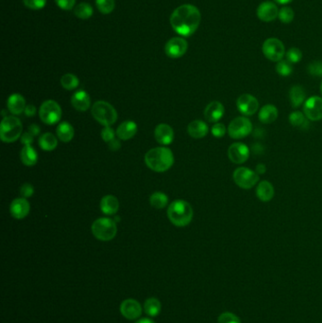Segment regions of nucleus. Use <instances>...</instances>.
<instances>
[{
    "mask_svg": "<svg viewBox=\"0 0 322 323\" xmlns=\"http://www.w3.org/2000/svg\"><path fill=\"white\" fill-rule=\"evenodd\" d=\"M277 73L282 77H288L291 75L293 72L291 62H288L287 60H282L278 62L276 65Z\"/></svg>",
    "mask_w": 322,
    "mask_h": 323,
    "instance_id": "obj_36",
    "label": "nucleus"
},
{
    "mask_svg": "<svg viewBox=\"0 0 322 323\" xmlns=\"http://www.w3.org/2000/svg\"><path fill=\"white\" fill-rule=\"evenodd\" d=\"M137 132V125L133 121H125L123 122L116 131L118 138L121 140H130L132 138Z\"/></svg>",
    "mask_w": 322,
    "mask_h": 323,
    "instance_id": "obj_25",
    "label": "nucleus"
},
{
    "mask_svg": "<svg viewBox=\"0 0 322 323\" xmlns=\"http://www.w3.org/2000/svg\"><path fill=\"white\" fill-rule=\"evenodd\" d=\"M115 131L111 127H105L101 131V137L104 142L110 143L115 139Z\"/></svg>",
    "mask_w": 322,
    "mask_h": 323,
    "instance_id": "obj_44",
    "label": "nucleus"
},
{
    "mask_svg": "<svg viewBox=\"0 0 322 323\" xmlns=\"http://www.w3.org/2000/svg\"><path fill=\"white\" fill-rule=\"evenodd\" d=\"M34 193V188L31 184H24L20 188V194L23 198H30Z\"/></svg>",
    "mask_w": 322,
    "mask_h": 323,
    "instance_id": "obj_46",
    "label": "nucleus"
},
{
    "mask_svg": "<svg viewBox=\"0 0 322 323\" xmlns=\"http://www.w3.org/2000/svg\"><path fill=\"white\" fill-rule=\"evenodd\" d=\"M226 127L222 123H215L212 127V134L216 138H221L226 133Z\"/></svg>",
    "mask_w": 322,
    "mask_h": 323,
    "instance_id": "obj_43",
    "label": "nucleus"
},
{
    "mask_svg": "<svg viewBox=\"0 0 322 323\" xmlns=\"http://www.w3.org/2000/svg\"><path fill=\"white\" fill-rule=\"evenodd\" d=\"M119 209V201L115 196L108 195L100 201V210L105 215H115Z\"/></svg>",
    "mask_w": 322,
    "mask_h": 323,
    "instance_id": "obj_23",
    "label": "nucleus"
},
{
    "mask_svg": "<svg viewBox=\"0 0 322 323\" xmlns=\"http://www.w3.org/2000/svg\"><path fill=\"white\" fill-rule=\"evenodd\" d=\"M236 106L243 116H251L258 111L259 101L250 94H243L236 100Z\"/></svg>",
    "mask_w": 322,
    "mask_h": 323,
    "instance_id": "obj_12",
    "label": "nucleus"
},
{
    "mask_svg": "<svg viewBox=\"0 0 322 323\" xmlns=\"http://www.w3.org/2000/svg\"><path fill=\"white\" fill-rule=\"evenodd\" d=\"M193 215L191 205L185 200H175L168 209L169 220L177 227H185L190 224Z\"/></svg>",
    "mask_w": 322,
    "mask_h": 323,
    "instance_id": "obj_3",
    "label": "nucleus"
},
{
    "mask_svg": "<svg viewBox=\"0 0 322 323\" xmlns=\"http://www.w3.org/2000/svg\"><path fill=\"white\" fill-rule=\"evenodd\" d=\"M9 111L14 115L22 114L26 109L25 99L19 94H13L7 101Z\"/></svg>",
    "mask_w": 322,
    "mask_h": 323,
    "instance_id": "obj_24",
    "label": "nucleus"
},
{
    "mask_svg": "<svg viewBox=\"0 0 322 323\" xmlns=\"http://www.w3.org/2000/svg\"><path fill=\"white\" fill-rule=\"evenodd\" d=\"M71 103L73 107L75 108L77 111L80 112H85L87 111L90 105H91V99L90 96L85 92L84 90L77 91L75 93L72 98H71Z\"/></svg>",
    "mask_w": 322,
    "mask_h": 323,
    "instance_id": "obj_20",
    "label": "nucleus"
},
{
    "mask_svg": "<svg viewBox=\"0 0 322 323\" xmlns=\"http://www.w3.org/2000/svg\"><path fill=\"white\" fill-rule=\"evenodd\" d=\"M33 137H34V136L31 134V132L26 131V132H24L22 136H21V142H22V144H24L25 146H29V145L32 144Z\"/></svg>",
    "mask_w": 322,
    "mask_h": 323,
    "instance_id": "obj_47",
    "label": "nucleus"
},
{
    "mask_svg": "<svg viewBox=\"0 0 322 323\" xmlns=\"http://www.w3.org/2000/svg\"><path fill=\"white\" fill-rule=\"evenodd\" d=\"M217 323H241V320L235 314L224 312L218 316Z\"/></svg>",
    "mask_w": 322,
    "mask_h": 323,
    "instance_id": "obj_40",
    "label": "nucleus"
},
{
    "mask_svg": "<svg viewBox=\"0 0 322 323\" xmlns=\"http://www.w3.org/2000/svg\"><path fill=\"white\" fill-rule=\"evenodd\" d=\"M28 131L31 132L33 136H36V135H38L39 133H40V127L37 126L36 124H32V125H31V126L29 127Z\"/></svg>",
    "mask_w": 322,
    "mask_h": 323,
    "instance_id": "obj_50",
    "label": "nucleus"
},
{
    "mask_svg": "<svg viewBox=\"0 0 322 323\" xmlns=\"http://www.w3.org/2000/svg\"><path fill=\"white\" fill-rule=\"evenodd\" d=\"M262 50L267 59L275 62L282 61L286 53L284 43L275 37L267 39L263 44Z\"/></svg>",
    "mask_w": 322,
    "mask_h": 323,
    "instance_id": "obj_7",
    "label": "nucleus"
},
{
    "mask_svg": "<svg viewBox=\"0 0 322 323\" xmlns=\"http://www.w3.org/2000/svg\"><path fill=\"white\" fill-rule=\"evenodd\" d=\"M58 140L52 133L46 132L39 138V146L46 151H51L57 147Z\"/></svg>",
    "mask_w": 322,
    "mask_h": 323,
    "instance_id": "obj_30",
    "label": "nucleus"
},
{
    "mask_svg": "<svg viewBox=\"0 0 322 323\" xmlns=\"http://www.w3.org/2000/svg\"><path fill=\"white\" fill-rule=\"evenodd\" d=\"M55 2L59 8L64 11H70L74 8L76 0H55Z\"/></svg>",
    "mask_w": 322,
    "mask_h": 323,
    "instance_id": "obj_45",
    "label": "nucleus"
},
{
    "mask_svg": "<svg viewBox=\"0 0 322 323\" xmlns=\"http://www.w3.org/2000/svg\"><path fill=\"white\" fill-rule=\"evenodd\" d=\"M228 157L233 164H244L250 157V148L243 143H233L228 148Z\"/></svg>",
    "mask_w": 322,
    "mask_h": 323,
    "instance_id": "obj_14",
    "label": "nucleus"
},
{
    "mask_svg": "<svg viewBox=\"0 0 322 323\" xmlns=\"http://www.w3.org/2000/svg\"><path fill=\"white\" fill-rule=\"evenodd\" d=\"M146 165L153 171L165 172L173 166L174 155L168 147H155L146 152Z\"/></svg>",
    "mask_w": 322,
    "mask_h": 323,
    "instance_id": "obj_2",
    "label": "nucleus"
},
{
    "mask_svg": "<svg viewBox=\"0 0 322 323\" xmlns=\"http://www.w3.org/2000/svg\"><path fill=\"white\" fill-rule=\"evenodd\" d=\"M10 211L12 215L16 219H23L29 215L31 211L30 202L25 198H19L14 200L11 204Z\"/></svg>",
    "mask_w": 322,
    "mask_h": 323,
    "instance_id": "obj_18",
    "label": "nucleus"
},
{
    "mask_svg": "<svg viewBox=\"0 0 322 323\" xmlns=\"http://www.w3.org/2000/svg\"><path fill=\"white\" fill-rule=\"evenodd\" d=\"M294 16H295L294 11L288 6H284L283 8L280 9L278 18L282 23L290 24L294 19Z\"/></svg>",
    "mask_w": 322,
    "mask_h": 323,
    "instance_id": "obj_37",
    "label": "nucleus"
},
{
    "mask_svg": "<svg viewBox=\"0 0 322 323\" xmlns=\"http://www.w3.org/2000/svg\"><path fill=\"white\" fill-rule=\"evenodd\" d=\"M275 2H277L278 4H281V5H286L288 3L292 2L293 0H274Z\"/></svg>",
    "mask_w": 322,
    "mask_h": 323,
    "instance_id": "obj_53",
    "label": "nucleus"
},
{
    "mask_svg": "<svg viewBox=\"0 0 322 323\" xmlns=\"http://www.w3.org/2000/svg\"><path fill=\"white\" fill-rule=\"evenodd\" d=\"M278 116L279 112L277 107L272 104H268L261 108L258 118L263 124H271L276 120Z\"/></svg>",
    "mask_w": 322,
    "mask_h": 323,
    "instance_id": "obj_26",
    "label": "nucleus"
},
{
    "mask_svg": "<svg viewBox=\"0 0 322 323\" xmlns=\"http://www.w3.org/2000/svg\"><path fill=\"white\" fill-rule=\"evenodd\" d=\"M39 116L41 120L47 125L58 123L61 117V107L54 100H46L40 107Z\"/></svg>",
    "mask_w": 322,
    "mask_h": 323,
    "instance_id": "obj_8",
    "label": "nucleus"
},
{
    "mask_svg": "<svg viewBox=\"0 0 322 323\" xmlns=\"http://www.w3.org/2000/svg\"><path fill=\"white\" fill-rule=\"evenodd\" d=\"M320 92H321V95H322V83H321V85H320Z\"/></svg>",
    "mask_w": 322,
    "mask_h": 323,
    "instance_id": "obj_54",
    "label": "nucleus"
},
{
    "mask_svg": "<svg viewBox=\"0 0 322 323\" xmlns=\"http://www.w3.org/2000/svg\"><path fill=\"white\" fill-rule=\"evenodd\" d=\"M200 20V10L191 4H184L172 13L170 24L178 34L189 37L199 29Z\"/></svg>",
    "mask_w": 322,
    "mask_h": 323,
    "instance_id": "obj_1",
    "label": "nucleus"
},
{
    "mask_svg": "<svg viewBox=\"0 0 322 323\" xmlns=\"http://www.w3.org/2000/svg\"><path fill=\"white\" fill-rule=\"evenodd\" d=\"M142 312L143 308L138 300L127 299L123 300L120 304V313L127 319H137L142 315Z\"/></svg>",
    "mask_w": 322,
    "mask_h": 323,
    "instance_id": "obj_15",
    "label": "nucleus"
},
{
    "mask_svg": "<svg viewBox=\"0 0 322 323\" xmlns=\"http://www.w3.org/2000/svg\"><path fill=\"white\" fill-rule=\"evenodd\" d=\"M275 195L274 187L269 181H262L256 188V196L259 200L264 202H269L273 199Z\"/></svg>",
    "mask_w": 322,
    "mask_h": 323,
    "instance_id": "obj_21",
    "label": "nucleus"
},
{
    "mask_svg": "<svg viewBox=\"0 0 322 323\" xmlns=\"http://www.w3.org/2000/svg\"><path fill=\"white\" fill-rule=\"evenodd\" d=\"M92 232L94 236L100 241H110L116 235V223L114 219L101 217L92 224Z\"/></svg>",
    "mask_w": 322,
    "mask_h": 323,
    "instance_id": "obj_6",
    "label": "nucleus"
},
{
    "mask_svg": "<svg viewBox=\"0 0 322 323\" xmlns=\"http://www.w3.org/2000/svg\"><path fill=\"white\" fill-rule=\"evenodd\" d=\"M305 99H306V93L302 86L300 85L292 86L289 90V100H290L292 107H299L303 102H305Z\"/></svg>",
    "mask_w": 322,
    "mask_h": 323,
    "instance_id": "obj_27",
    "label": "nucleus"
},
{
    "mask_svg": "<svg viewBox=\"0 0 322 323\" xmlns=\"http://www.w3.org/2000/svg\"><path fill=\"white\" fill-rule=\"evenodd\" d=\"M161 302L156 298H148L144 304V310L149 316H157L161 312Z\"/></svg>",
    "mask_w": 322,
    "mask_h": 323,
    "instance_id": "obj_31",
    "label": "nucleus"
},
{
    "mask_svg": "<svg viewBox=\"0 0 322 323\" xmlns=\"http://www.w3.org/2000/svg\"><path fill=\"white\" fill-rule=\"evenodd\" d=\"M20 158L24 165L28 167H32L36 165V163L38 161L37 152L31 145L24 146L20 153Z\"/></svg>",
    "mask_w": 322,
    "mask_h": 323,
    "instance_id": "obj_28",
    "label": "nucleus"
},
{
    "mask_svg": "<svg viewBox=\"0 0 322 323\" xmlns=\"http://www.w3.org/2000/svg\"><path fill=\"white\" fill-rule=\"evenodd\" d=\"M120 142H119V140L118 139H114L113 141H111L110 143H109V147H110V149L111 150H117V149H119L120 148Z\"/></svg>",
    "mask_w": 322,
    "mask_h": 323,
    "instance_id": "obj_49",
    "label": "nucleus"
},
{
    "mask_svg": "<svg viewBox=\"0 0 322 323\" xmlns=\"http://www.w3.org/2000/svg\"><path fill=\"white\" fill-rule=\"evenodd\" d=\"M93 8L88 3H80L74 10V15L80 19H88L93 16Z\"/></svg>",
    "mask_w": 322,
    "mask_h": 323,
    "instance_id": "obj_33",
    "label": "nucleus"
},
{
    "mask_svg": "<svg viewBox=\"0 0 322 323\" xmlns=\"http://www.w3.org/2000/svg\"><path fill=\"white\" fill-rule=\"evenodd\" d=\"M56 131H57V135H58L59 139L64 143L70 142L75 135L74 128L68 122H61V124H59Z\"/></svg>",
    "mask_w": 322,
    "mask_h": 323,
    "instance_id": "obj_29",
    "label": "nucleus"
},
{
    "mask_svg": "<svg viewBox=\"0 0 322 323\" xmlns=\"http://www.w3.org/2000/svg\"><path fill=\"white\" fill-rule=\"evenodd\" d=\"M267 171V168L264 164H259L256 166V169H255V172L258 174V175H262L264 173H266Z\"/></svg>",
    "mask_w": 322,
    "mask_h": 323,
    "instance_id": "obj_51",
    "label": "nucleus"
},
{
    "mask_svg": "<svg viewBox=\"0 0 322 323\" xmlns=\"http://www.w3.org/2000/svg\"><path fill=\"white\" fill-rule=\"evenodd\" d=\"M305 117H306L305 115L302 114L301 112L295 111L289 115L288 120H289V123L294 127H302L304 124H307Z\"/></svg>",
    "mask_w": 322,
    "mask_h": 323,
    "instance_id": "obj_38",
    "label": "nucleus"
},
{
    "mask_svg": "<svg viewBox=\"0 0 322 323\" xmlns=\"http://www.w3.org/2000/svg\"><path fill=\"white\" fill-rule=\"evenodd\" d=\"M61 85L66 90H74L79 85V82L77 76L73 74H65L61 77Z\"/></svg>",
    "mask_w": 322,
    "mask_h": 323,
    "instance_id": "obj_34",
    "label": "nucleus"
},
{
    "mask_svg": "<svg viewBox=\"0 0 322 323\" xmlns=\"http://www.w3.org/2000/svg\"><path fill=\"white\" fill-rule=\"evenodd\" d=\"M232 178L235 185L243 189H251L259 182V175L248 168H238L234 170Z\"/></svg>",
    "mask_w": 322,
    "mask_h": 323,
    "instance_id": "obj_10",
    "label": "nucleus"
},
{
    "mask_svg": "<svg viewBox=\"0 0 322 323\" xmlns=\"http://www.w3.org/2000/svg\"><path fill=\"white\" fill-rule=\"evenodd\" d=\"M154 135L159 144L168 146L172 143L174 139V131L168 124H159L155 129Z\"/></svg>",
    "mask_w": 322,
    "mask_h": 323,
    "instance_id": "obj_19",
    "label": "nucleus"
},
{
    "mask_svg": "<svg viewBox=\"0 0 322 323\" xmlns=\"http://www.w3.org/2000/svg\"><path fill=\"white\" fill-rule=\"evenodd\" d=\"M308 73L314 77H322V62L314 61L308 65Z\"/></svg>",
    "mask_w": 322,
    "mask_h": 323,
    "instance_id": "obj_41",
    "label": "nucleus"
},
{
    "mask_svg": "<svg viewBox=\"0 0 322 323\" xmlns=\"http://www.w3.org/2000/svg\"><path fill=\"white\" fill-rule=\"evenodd\" d=\"M149 202L152 207L163 209L166 207L169 202V197L163 192H155L150 196Z\"/></svg>",
    "mask_w": 322,
    "mask_h": 323,
    "instance_id": "obj_32",
    "label": "nucleus"
},
{
    "mask_svg": "<svg viewBox=\"0 0 322 323\" xmlns=\"http://www.w3.org/2000/svg\"><path fill=\"white\" fill-rule=\"evenodd\" d=\"M36 112H37V110H36V107H35L34 105H28V106H26V109H25V111H24L25 115L29 116V117H32V116H35V115H36Z\"/></svg>",
    "mask_w": 322,
    "mask_h": 323,
    "instance_id": "obj_48",
    "label": "nucleus"
},
{
    "mask_svg": "<svg viewBox=\"0 0 322 323\" xmlns=\"http://www.w3.org/2000/svg\"><path fill=\"white\" fill-rule=\"evenodd\" d=\"M22 124L16 116H5L0 125V137L5 143H13L22 136Z\"/></svg>",
    "mask_w": 322,
    "mask_h": 323,
    "instance_id": "obj_4",
    "label": "nucleus"
},
{
    "mask_svg": "<svg viewBox=\"0 0 322 323\" xmlns=\"http://www.w3.org/2000/svg\"><path fill=\"white\" fill-rule=\"evenodd\" d=\"M188 44L186 40L182 37H174L170 39L165 46L166 54L171 59H178L186 53Z\"/></svg>",
    "mask_w": 322,
    "mask_h": 323,
    "instance_id": "obj_13",
    "label": "nucleus"
},
{
    "mask_svg": "<svg viewBox=\"0 0 322 323\" xmlns=\"http://www.w3.org/2000/svg\"><path fill=\"white\" fill-rule=\"evenodd\" d=\"M303 114L311 121H319L322 119V98L311 97L304 102Z\"/></svg>",
    "mask_w": 322,
    "mask_h": 323,
    "instance_id": "obj_11",
    "label": "nucleus"
},
{
    "mask_svg": "<svg viewBox=\"0 0 322 323\" xmlns=\"http://www.w3.org/2000/svg\"><path fill=\"white\" fill-rule=\"evenodd\" d=\"M253 124L246 116H238L230 122L228 127V133L232 139H243L253 131Z\"/></svg>",
    "mask_w": 322,
    "mask_h": 323,
    "instance_id": "obj_9",
    "label": "nucleus"
},
{
    "mask_svg": "<svg viewBox=\"0 0 322 323\" xmlns=\"http://www.w3.org/2000/svg\"><path fill=\"white\" fill-rule=\"evenodd\" d=\"M94 118L105 127H110L117 120V113L115 108L106 101H97L92 107Z\"/></svg>",
    "mask_w": 322,
    "mask_h": 323,
    "instance_id": "obj_5",
    "label": "nucleus"
},
{
    "mask_svg": "<svg viewBox=\"0 0 322 323\" xmlns=\"http://www.w3.org/2000/svg\"><path fill=\"white\" fill-rule=\"evenodd\" d=\"M135 323H155L151 318H147V317H145V318H140L139 320H137Z\"/></svg>",
    "mask_w": 322,
    "mask_h": 323,
    "instance_id": "obj_52",
    "label": "nucleus"
},
{
    "mask_svg": "<svg viewBox=\"0 0 322 323\" xmlns=\"http://www.w3.org/2000/svg\"><path fill=\"white\" fill-rule=\"evenodd\" d=\"M96 4L99 11L103 15H109L115 10V0H96Z\"/></svg>",
    "mask_w": 322,
    "mask_h": 323,
    "instance_id": "obj_35",
    "label": "nucleus"
},
{
    "mask_svg": "<svg viewBox=\"0 0 322 323\" xmlns=\"http://www.w3.org/2000/svg\"><path fill=\"white\" fill-rule=\"evenodd\" d=\"M286 60L291 63H298L302 59V52L298 47H291L285 53Z\"/></svg>",
    "mask_w": 322,
    "mask_h": 323,
    "instance_id": "obj_39",
    "label": "nucleus"
},
{
    "mask_svg": "<svg viewBox=\"0 0 322 323\" xmlns=\"http://www.w3.org/2000/svg\"><path fill=\"white\" fill-rule=\"evenodd\" d=\"M27 8L31 10H41L46 6V0H23Z\"/></svg>",
    "mask_w": 322,
    "mask_h": 323,
    "instance_id": "obj_42",
    "label": "nucleus"
},
{
    "mask_svg": "<svg viewBox=\"0 0 322 323\" xmlns=\"http://www.w3.org/2000/svg\"><path fill=\"white\" fill-rule=\"evenodd\" d=\"M187 131L193 138L201 139L207 135L209 127L207 124L201 120H195L188 125Z\"/></svg>",
    "mask_w": 322,
    "mask_h": 323,
    "instance_id": "obj_22",
    "label": "nucleus"
},
{
    "mask_svg": "<svg viewBox=\"0 0 322 323\" xmlns=\"http://www.w3.org/2000/svg\"><path fill=\"white\" fill-rule=\"evenodd\" d=\"M279 8L272 1H264L258 6L257 16L258 18L266 23L274 21L279 16Z\"/></svg>",
    "mask_w": 322,
    "mask_h": 323,
    "instance_id": "obj_16",
    "label": "nucleus"
},
{
    "mask_svg": "<svg viewBox=\"0 0 322 323\" xmlns=\"http://www.w3.org/2000/svg\"><path fill=\"white\" fill-rule=\"evenodd\" d=\"M225 113L222 103L219 101H212L209 103L204 110V116L208 122L216 123L219 121Z\"/></svg>",
    "mask_w": 322,
    "mask_h": 323,
    "instance_id": "obj_17",
    "label": "nucleus"
}]
</instances>
